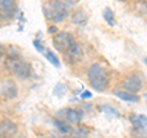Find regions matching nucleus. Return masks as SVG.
<instances>
[{
    "label": "nucleus",
    "mask_w": 147,
    "mask_h": 138,
    "mask_svg": "<svg viewBox=\"0 0 147 138\" xmlns=\"http://www.w3.org/2000/svg\"><path fill=\"white\" fill-rule=\"evenodd\" d=\"M17 6L15 0H0V16L4 19H12L16 14Z\"/></svg>",
    "instance_id": "7"
},
{
    "label": "nucleus",
    "mask_w": 147,
    "mask_h": 138,
    "mask_svg": "<svg viewBox=\"0 0 147 138\" xmlns=\"http://www.w3.org/2000/svg\"><path fill=\"white\" fill-rule=\"evenodd\" d=\"M53 125H54V127H57V130L59 132L64 133V135H66V133H69L71 131V127L69 126L66 122H64V120H60V118H54Z\"/></svg>",
    "instance_id": "14"
},
{
    "label": "nucleus",
    "mask_w": 147,
    "mask_h": 138,
    "mask_svg": "<svg viewBox=\"0 0 147 138\" xmlns=\"http://www.w3.org/2000/svg\"><path fill=\"white\" fill-rule=\"evenodd\" d=\"M90 98H92L91 91H88V90L82 91V94H81V99H90Z\"/></svg>",
    "instance_id": "22"
},
{
    "label": "nucleus",
    "mask_w": 147,
    "mask_h": 138,
    "mask_svg": "<svg viewBox=\"0 0 147 138\" xmlns=\"http://www.w3.org/2000/svg\"><path fill=\"white\" fill-rule=\"evenodd\" d=\"M33 46H34V48L38 51V52H40V53H44L45 52V49H44V47H43V44L40 43V41L39 40H33Z\"/></svg>",
    "instance_id": "18"
},
{
    "label": "nucleus",
    "mask_w": 147,
    "mask_h": 138,
    "mask_svg": "<svg viewBox=\"0 0 147 138\" xmlns=\"http://www.w3.org/2000/svg\"><path fill=\"white\" fill-rule=\"evenodd\" d=\"M71 21H72V24H75V25H80V26L85 25L87 22V15L82 10H79V11L72 14Z\"/></svg>",
    "instance_id": "13"
},
{
    "label": "nucleus",
    "mask_w": 147,
    "mask_h": 138,
    "mask_svg": "<svg viewBox=\"0 0 147 138\" xmlns=\"http://www.w3.org/2000/svg\"><path fill=\"white\" fill-rule=\"evenodd\" d=\"M48 31H49V33H58V29H57V26H50Z\"/></svg>",
    "instance_id": "23"
},
{
    "label": "nucleus",
    "mask_w": 147,
    "mask_h": 138,
    "mask_svg": "<svg viewBox=\"0 0 147 138\" xmlns=\"http://www.w3.org/2000/svg\"><path fill=\"white\" fill-rule=\"evenodd\" d=\"M17 132V125L9 118L0 120V137H12Z\"/></svg>",
    "instance_id": "8"
},
{
    "label": "nucleus",
    "mask_w": 147,
    "mask_h": 138,
    "mask_svg": "<svg viewBox=\"0 0 147 138\" xmlns=\"http://www.w3.org/2000/svg\"><path fill=\"white\" fill-rule=\"evenodd\" d=\"M59 115H63V117L66 120L67 122L70 123H79L81 120H82V112L80 110H76V109H65V110H61V111L58 112V116Z\"/></svg>",
    "instance_id": "10"
},
{
    "label": "nucleus",
    "mask_w": 147,
    "mask_h": 138,
    "mask_svg": "<svg viewBox=\"0 0 147 138\" xmlns=\"http://www.w3.org/2000/svg\"><path fill=\"white\" fill-rule=\"evenodd\" d=\"M3 53H4V49H3L1 46H0V59L3 58Z\"/></svg>",
    "instance_id": "24"
},
{
    "label": "nucleus",
    "mask_w": 147,
    "mask_h": 138,
    "mask_svg": "<svg viewBox=\"0 0 147 138\" xmlns=\"http://www.w3.org/2000/svg\"><path fill=\"white\" fill-rule=\"evenodd\" d=\"M64 93H65V86H63L61 84H58L57 88L54 89V94L57 96H61Z\"/></svg>",
    "instance_id": "19"
},
{
    "label": "nucleus",
    "mask_w": 147,
    "mask_h": 138,
    "mask_svg": "<svg viewBox=\"0 0 147 138\" xmlns=\"http://www.w3.org/2000/svg\"><path fill=\"white\" fill-rule=\"evenodd\" d=\"M114 95L123 101H126V102H139L140 101V98L136 94L130 93L127 90H117L114 91Z\"/></svg>",
    "instance_id": "11"
},
{
    "label": "nucleus",
    "mask_w": 147,
    "mask_h": 138,
    "mask_svg": "<svg viewBox=\"0 0 147 138\" xmlns=\"http://www.w3.org/2000/svg\"><path fill=\"white\" fill-rule=\"evenodd\" d=\"M130 121L132 123V126L137 130H145L147 128V116L145 115H131Z\"/></svg>",
    "instance_id": "12"
},
{
    "label": "nucleus",
    "mask_w": 147,
    "mask_h": 138,
    "mask_svg": "<svg viewBox=\"0 0 147 138\" xmlns=\"http://www.w3.org/2000/svg\"><path fill=\"white\" fill-rule=\"evenodd\" d=\"M145 63H146V66H147V57L145 58Z\"/></svg>",
    "instance_id": "25"
},
{
    "label": "nucleus",
    "mask_w": 147,
    "mask_h": 138,
    "mask_svg": "<svg viewBox=\"0 0 147 138\" xmlns=\"http://www.w3.org/2000/svg\"><path fill=\"white\" fill-rule=\"evenodd\" d=\"M43 12L48 20L53 22H61L69 15V8L60 0H54L43 6Z\"/></svg>",
    "instance_id": "2"
},
{
    "label": "nucleus",
    "mask_w": 147,
    "mask_h": 138,
    "mask_svg": "<svg viewBox=\"0 0 147 138\" xmlns=\"http://www.w3.org/2000/svg\"><path fill=\"white\" fill-rule=\"evenodd\" d=\"M74 41L72 36L69 33V32H58V33L54 35L53 37V41L52 43L54 46V48L59 51V52H65V51L67 49V47L70 46V43Z\"/></svg>",
    "instance_id": "4"
},
{
    "label": "nucleus",
    "mask_w": 147,
    "mask_h": 138,
    "mask_svg": "<svg viewBox=\"0 0 147 138\" xmlns=\"http://www.w3.org/2000/svg\"><path fill=\"white\" fill-rule=\"evenodd\" d=\"M103 19L105 20V22L109 25V26H114L115 25V20H114V12L110 10L109 8H105L104 11H103Z\"/></svg>",
    "instance_id": "16"
},
{
    "label": "nucleus",
    "mask_w": 147,
    "mask_h": 138,
    "mask_svg": "<svg viewBox=\"0 0 147 138\" xmlns=\"http://www.w3.org/2000/svg\"><path fill=\"white\" fill-rule=\"evenodd\" d=\"M145 98H146V99H147V94H146V95H145Z\"/></svg>",
    "instance_id": "26"
},
{
    "label": "nucleus",
    "mask_w": 147,
    "mask_h": 138,
    "mask_svg": "<svg viewBox=\"0 0 147 138\" xmlns=\"http://www.w3.org/2000/svg\"><path fill=\"white\" fill-rule=\"evenodd\" d=\"M65 54L67 59L72 63H76L79 62L80 59L82 58V47L80 43L75 42V41H72L70 43V46L67 47V49L65 51Z\"/></svg>",
    "instance_id": "9"
},
{
    "label": "nucleus",
    "mask_w": 147,
    "mask_h": 138,
    "mask_svg": "<svg viewBox=\"0 0 147 138\" xmlns=\"http://www.w3.org/2000/svg\"><path fill=\"white\" fill-rule=\"evenodd\" d=\"M43 54H44V57L47 58V61H48L49 63H52L55 68H60L61 63H60V61H59V58L55 56V54L52 52V51H45Z\"/></svg>",
    "instance_id": "15"
},
{
    "label": "nucleus",
    "mask_w": 147,
    "mask_h": 138,
    "mask_svg": "<svg viewBox=\"0 0 147 138\" xmlns=\"http://www.w3.org/2000/svg\"><path fill=\"white\" fill-rule=\"evenodd\" d=\"M87 78H88L90 85L97 93H103L108 86V74L104 67L99 63H94L87 70Z\"/></svg>",
    "instance_id": "1"
},
{
    "label": "nucleus",
    "mask_w": 147,
    "mask_h": 138,
    "mask_svg": "<svg viewBox=\"0 0 147 138\" xmlns=\"http://www.w3.org/2000/svg\"><path fill=\"white\" fill-rule=\"evenodd\" d=\"M9 69L11 70V73L18 79H28L32 75V67L28 62L21 61V59H16L13 62H7Z\"/></svg>",
    "instance_id": "3"
},
{
    "label": "nucleus",
    "mask_w": 147,
    "mask_h": 138,
    "mask_svg": "<svg viewBox=\"0 0 147 138\" xmlns=\"http://www.w3.org/2000/svg\"><path fill=\"white\" fill-rule=\"evenodd\" d=\"M123 88H124V90H127V91H130V93L137 94L142 88L141 78L136 74H131V75L126 77L123 81Z\"/></svg>",
    "instance_id": "6"
},
{
    "label": "nucleus",
    "mask_w": 147,
    "mask_h": 138,
    "mask_svg": "<svg viewBox=\"0 0 147 138\" xmlns=\"http://www.w3.org/2000/svg\"><path fill=\"white\" fill-rule=\"evenodd\" d=\"M17 85L13 80H4L1 84H0V95L3 96L4 99L7 100H12L17 96Z\"/></svg>",
    "instance_id": "5"
},
{
    "label": "nucleus",
    "mask_w": 147,
    "mask_h": 138,
    "mask_svg": "<svg viewBox=\"0 0 147 138\" xmlns=\"http://www.w3.org/2000/svg\"><path fill=\"white\" fill-rule=\"evenodd\" d=\"M60 1L65 4V5H66L67 8H71V6H75L76 4H77V1H79V0H60Z\"/></svg>",
    "instance_id": "21"
},
{
    "label": "nucleus",
    "mask_w": 147,
    "mask_h": 138,
    "mask_svg": "<svg viewBox=\"0 0 147 138\" xmlns=\"http://www.w3.org/2000/svg\"><path fill=\"white\" fill-rule=\"evenodd\" d=\"M100 110H102L103 112H105L107 115H110V116H115V117L120 116L117 110L114 107H112V106H109V105H103V106H100Z\"/></svg>",
    "instance_id": "17"
},
{
    "label": "nucleus",
    "mask_w": 147,
    "mask_h": 138,
    "mask_svg": "<svg viewBox=\"0 0 147 138\" xmlns=\"http://www.w3.org/2000/svg\"><path fill=\"white\" fill-rule=\"evenodd\" d=\"M76 133H77L79 136H84V137L88 136V131H87L85 127H82V126H80L79 128H77V132H76Z\"/></svg>",
    "instance_id": "20"
}]
</instances>
